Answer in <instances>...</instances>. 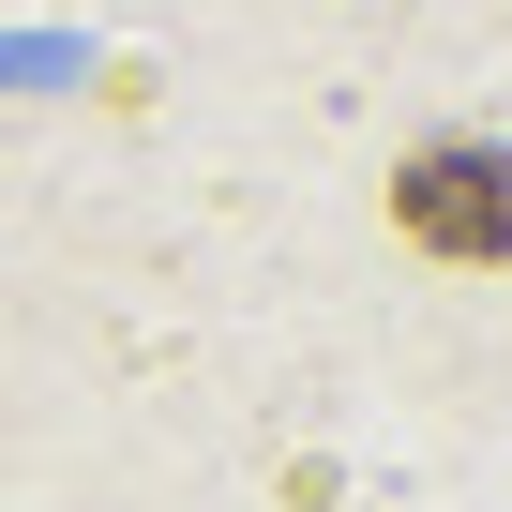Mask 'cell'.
Returning <instances> with one entry per match:
<instances>
[{
    "label": "cell",
    "mask_w": 512,
    "mask_h": 512,
    "mask_svg": "<svg viewBox=\"0 0 512 512\" xmlns=\"http://www.w3.org/2000/svg\"><path fill=\"white\" fill-rule=\"evenodd\" d=\"M392 226L422 256H452V272H497L512 256V151L497 136H422L392 166Z\"/></svg>",
    "instance_id": "cell-1"
}]
</instances>
